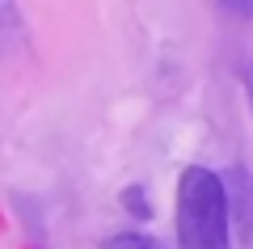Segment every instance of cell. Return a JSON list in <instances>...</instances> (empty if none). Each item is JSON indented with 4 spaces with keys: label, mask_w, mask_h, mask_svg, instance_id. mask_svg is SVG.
Segmentation results:
<instances>
[{
    "label": "cell",
    "mask_w": 253,
    "mask_h": 249,
    "mask_svg": "<svg viewBox=\"0 0 253 249\" xmlns=\"http://www.w3.org/2000/svg\"><path fill=\"white\" fill-rule=\"evenodd\" d=\"M177 245L181 249H232L224 182L207 165H190L177 182Z\"/></svg>",
    "instance_id": "cell-1"
},
{
    "label": "cell",
    "mask_w": 253,
    "mask_h": 249,
    "mask_svg": "<svg viewBox=\"0 0 253 249\" xmlns=\"http://www.w3.org/2000/svg\"><path fill=\"white\" fill-rule=\"evenodd\" d=\"M224 182V199H228V224H236V237L245 249H253V178L245 165L228 169Z\"/></svg>",
    "instance_id": "cell-2"
},
{
    "label": "cell",
    "mask_w": 253,
    "mask_h": 249,
    "mask_svg": "<svg viewBox=\"0 0 253 249\" xmlns=\"http://www.w3.org/2000/svg\"><path fill=\"white\" fill-rule=\"evenodd\" d=\"M21 43H26V21H21L13 0H0V55L17 51Z\"/></svg>",
    "instance_id": "cell-3"
},
{
    "label": "cell",
    "mask_w": 253,
    "mask_h": 249,
    "mask_svg": "<svg viewBox=\"0 0 253 249\" xmlns=\"http://www.w3.org/2000/svg\"><path fill=\"white\" fill-rule=\"evenodd\" d=\"M101 249H165V245L148 232H114L110 241H101Z\"/></svg>",
    "instance_id": "cell-4"
},
{
    "label": "cell",
    "mask_w": 253,
    "mask_h": 249,
    "mask_svg": "<svg viewBox=\"0 0 253 249\" xmlns=\"http://www.w3.org/2000/svg\"><path fill=\"white\" fill-rule=\"evenodd\" d=\"M123 207H126L131 215H139V220L152 215V199H148L144 186H126V190H123Z\"/></svg>",
    "instance_id": "cell-5"
},
{
    "label": "cell",
    "mask_w": 253,
    "mask_h": 249,
    "mask_svg": "<svg viewBox=\"0 0 253 249\" xmlns=\"http://www.w3.org/2000/svg\"><path fill=\"white\" fill-rule=\"evenodd\" d=\"M228 17H253V0H215Z\"/></svg>",
    "instance_id": "cell-6"
},
{
    "label": "cell",
    "mask_w": 253,
    "mask_h": 249,
    "mask_svg": "<svg viewBox=\"0 0 253 249\" xmlns=\"http://www.w3.org/2000/svg\"><path fill=\"white\" fill-rule=\"evenodd\" d=\"M249 93H253V76H249Z\"/></svg>",
    "instance_id": "cell-7"
}]
</instances>
